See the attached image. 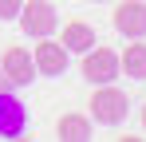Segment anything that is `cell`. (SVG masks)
I'll list each match as a JSON object with an SVG mask.
<instances>
[{"instance_id":"cell-1","label":"cell","mask_w":146,"mask_h":142,"mask_svg":"<svg viewBox=\"0 0 146 142\" xmlns=\"http://www.w3.org/2000/svg\"><path fill=\"white\" fill-rule=\"evenodd\" d=\"M126 115H130V99L111 83H99L95 95H91V118L103 122V126H119Z\"/></svg>"},{"instance_id":"cell-2","label":"cell","mask_w":146,"mask_h":142,"mask_svg":"<svg viewBox=\"0 0 146 142\" xmlns=\"http://www.w3.org/2000/svg\"><path fill=\"white\" fill-rule=\"evenodd\" d=\"M16 20H20V28H24V36L40 40V36H55L59 12H55V4H48V0H24Z\"/></svg>"},{"instance_id":"cell-3","label":"cell","mask_w":146,"mask_h":142,"mask_svg":"<svg viewBox=\"0 0 146 142\" xmlns=\"http://www.w3.org/2000/svg\"><path fill=\"white\" fill-rule=\"evenodd\" d=\"M83 79L87 83H115L119 79V51H111V47H87L83 51Z\"/></svg>"},{"instance_id":"cell-4","label":"cell","mask_w":146,"mask_h":142,"mask_svg":"<svg viewBox=\"0 0 146 142\" xmlns=\"http://www.w3.org/2000/svg\"><path fill=\"white\" fill-rule=\"evenodd\" d=\"M32 59H36V75L59 79V75L67 71V59H71V51L59 44V40H48V36H40V44H36V51H32Z\"/></svg>"},{"instance_id":"cell-5","label":"cell","mask_w":146,"mask_h":142,"mask_svg":"<svg viewBox=\"0 0 146 142\" xmlns=\"http://www.w3.org/2000/svg\"><path fill=\"white\" fill-rule=\"evenodd\" d=\"M0 71L12 87H32L36 83V59H32L28 47H8L4 59H0Z\"/></svg>"},{"instance_id":"cell-6","label":"cell","mask_w":146,"mask_h":142,"mask_svg":"<svg viewBox=\"0 0 146 142\" xmlns=\"http://www.w3.org/2000/svg\"><path fill=\"white\" fill-rule=\"evenodd\" d=\"M115 32L126 36V40H142L146 36V4L142 0H119V8H115Z\"/></svg>"},{"instance_id":"cell-7","label":"cell","mask_w":146,"mask_h":142,"mask_svg":"<svg viewBox=\"0 0 146 142\" xmlns=\"http://www.w3.org/2000/svg\"><path fill=\"white\" fill-rule=\"evenodd\" d=\"M28 130V111L20 99H12L8 91H0V138H24Z\"/></svg>"},{"instance_id":"cell-8","label":"cell","mask_w":146,"mask_h":142,"mask_svg":"<svg viewBox=\"0 0 146 142\" xmlns=\"http://www.w3.org/2000/svg\"><path fill=\"white\" fill-rule=\"evenodd\" d=\"M95 28L91 24H83V20H71V24H63V36H59V44L67 47V51H87V47H95Z\"/></svg>"},{"instance_id":"cell-9","label":"cell","mask_w":146,"mask_h":142,"mask_svg":"<svg viewBox=\"0 0 146 142\" xmlns=\"http://www.w3.org/2000/svg\"><path fill=\"white\" fill-rule=\"evenodd\" d=\"M119 71H126L130 79H146V44L142 40H130L119 55Z\"/></svg>"},{"instance_id":"cell-10","label":"cell","mask_w":146,"mask_h":142,"mask_svg":"<svg viewBox=\"0 0 146 142\" xmlns=\"http://www.w3.org/2000/svg\"><path fill=\"white\" fill-rule=\"evenodd\" d=\"M55 138H59V142H87V138H91L87 115H63L59 126H55Z\"/></svg>"},{"instance_id":"cell-11","label":"cell","mask_w":146,"mask_h":142,"mask_svg":"<svg viewBox=\"0 0 146 142\" xmlns=\"http://www.w3.org/2000/svg\"><path fill=\"white\" fill-rule=\"evenodd\" d=\"M20 4L24 0H0V20H16L20 16Z\"/></svg>"},{"instance_id":"cell-12","label":"cell","mask_w":146,"mask_h":142,"mask_svg":"<svg viewBox=\"0 0 146 142\" xmlns=\"http://www.w3.org/2000/svg\"><path fill=\"white\" fill-rule=\"evenodd\" d=\"M8 87H12V83H8V79H4V71H0V91H8Z\"/></svg>"},{"instance_id":"cell-13","label":"cell","mask_w":146,"mask_h":142,"mask_svg":"<svg viewBox=\"0 0 146 142\" xmlns=\"http://www.w3.org/2000/svg\"><path fill=\"white\" fill-rule=\"evenodd\" d=\"M142 126H146V103H142Z\"/></svg>"},{"instance_id":"cell-14","label":"cell","mask_w":146,"mask_h":142,"mask_svg":"<svg viewBox=\"0 0 146 142\" xmlns=\"http://www.w3.org/2000/svg\"><path fill=\"white\" fill-rule=\"evenodd\" d=\"M95 4H107V0H95Z\"/></svg>"}]
</instances>
